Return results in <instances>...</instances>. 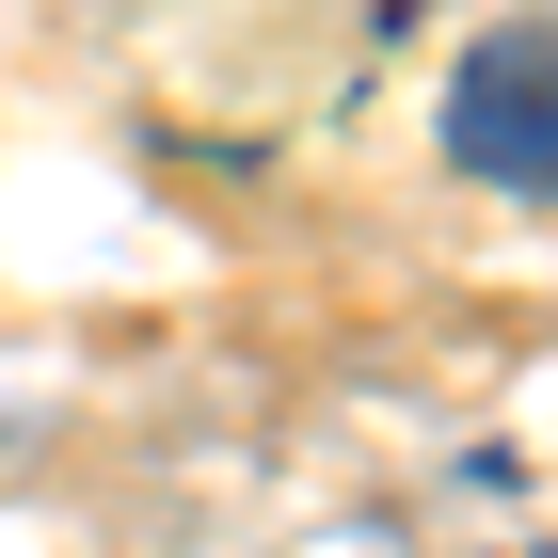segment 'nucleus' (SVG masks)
<instances>
[{"label":"nucleus","instance_id":"obj_1","mask_svg":"<svg viewBox=\"0 0 558 558\" xmlns=\"http://www.w3.org/2000/svg\"><path fill=\"white\" fill-rule=\"evenodd\" d=\"M447 160H463L478 192H511V208H543V192H558V81H543V16H495V33L463 48V81H447Z\"/></svg>","mask_w":558,"mask_h":558}]
</instances>
